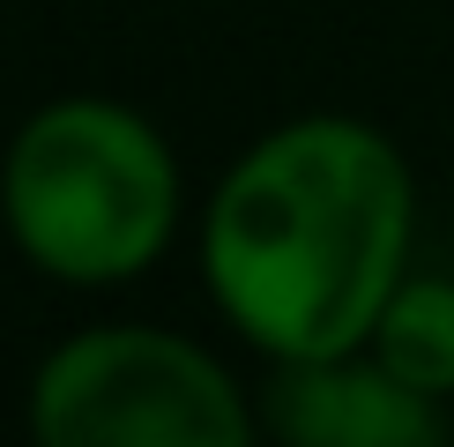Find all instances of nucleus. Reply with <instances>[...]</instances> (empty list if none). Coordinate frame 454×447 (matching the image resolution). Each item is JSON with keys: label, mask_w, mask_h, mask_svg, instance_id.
<instances>
[{"label": "nucleus", "mask_w": 454, "mask_h": 447, "mask_svg": "<svg viewBox=\"0 0 454 447\" xmlns=\"http://www.w3.org/2000/svg\"><path fill=\"white\" fill-rule=\"evenodd\" d=\"M179 157L120 98H52L0 157V224L37 276L74 291L135 284L179 239Z\"/></svg>", "instance_id": "obj_2"}, {"label": "nucleus", "mask_w": 454, "mask_h": 447, "mask_svg": "<svg viewBox=\"0 0 454 447\" xmlns=\"http://www.w3.org/2000/svg\"><path fill=\"white\" fill-rule=\"evenodd\" d=\"M365 350L380 358L395 380H410L432 403H454V276H418L387 291L380 321H372Z\"/></svg>", "instance_id": "obj_5"}, {"label": "nucleus", "mask_w": 454, "mask_h": 447, "mask_svg": "<svg viewBox=\"0 0 454 447\" xmlns=\"http://www.w3.org/2000/svg\"><path fill=\"white\" fill-rule=\"evenodd\" d=\"M30 433L45 447H246L261 418L194 335L105 321L30 372Z\"/></svg>", "instance_id": "obj_3"}, {"label": "nucleus", "mask_w": 454, "mask_h": 447, "mask_svg": "<svg viewBox=\"0 0 454 447\" xmlns=\"http://www.w3.org/2000/svg\"><path fill=\"white\" fill-rule=\"evenodd\" d=\"M418 247V179L372 120L269 127L201 209V284L261 358H335L380 321Z\"/></svg>", "instance_id": "obj_1"}, {"label": "nucleus", "mask_w": 454, "mask_h": 447, "mask_svg": "<svg viewBox=\"0 0 454 447\" xmlns=\"http://www.w3.org/2000/svg\"><path fill=\"white\" fill-rule=\"evenodd\" d=\"M254 418L269 440H291V447H432V440H447V403L395 380L365 343L335 350V358H276L269 380L254 388Z\"/></svg>", "instance_id": "obj_4"}]
</instances>
